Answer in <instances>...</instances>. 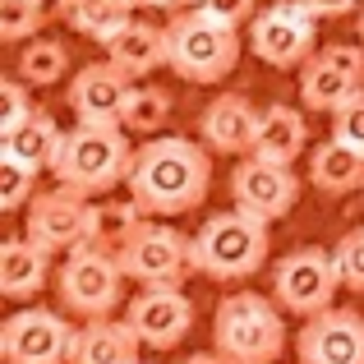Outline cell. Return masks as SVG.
Segmentation results:
<instances>
[{"instance_id":"6da1fadb","label":"cell","mask_w":364,"mask_h":364,"mask_svg":"<svg viewBox=\"0 0 364 364\" xmlns=\"http://www.w3.org/2000/svg\"><path fill=\"white\" fill-rule=\"evenodd\" d=\"M124 185H129L134 203L152 217L194 213L213 185V157H208V148H198L194 139H180V134L148 139L134 152Z\"/></svg>"},{"instance_id":"7a4b0ae2","label":"cell","mask_w":364,"mask_h":364,"mask_svg":"<svg viewBox=\"0 0 364 364\" xmlns=\"http://www.w3.org/2000/svg\"><path fill=\"white\" fill-rule=\"evenodd\" d=\"M134 166V148L124 139V124H92L79 120L74 129L60 134L55 148V180L74 194H111L116 185L129 180Z\"/></svg>"},{"instance_id":"3957f363","label":"cell","mask_w":364,"mask_h":364,"mask_svg":"<svg viewBox=\"0 0 364 364\" xmlns=\"http://www.w3.org/2000/svg\"><path fill=\"white\" fill-rule=\"evenodd\" d=\"M213 346L231 364H277L286 350L282 304L263 300L258 291H235L217 304Z\"/></svg>"},{"instance_id":"277c9868","label":"cell","mask_w":364,"mask_h":364,"mask_svg":"<svg viewBox=\"0 0 364 364\" xmlns=\"http://www.w3.org/2000/svg\"><path fill=\"white\" fill-rule=\"evenodd\" d=\"M267 222L245 208L235 213H217L198 226L194 235V267L213 282H245L263 267L267 258Z\"/></svg>"},{"instance_id":"5b68a950","label":"cell","mask_w":364,"mask_h":364,"mask_svg":"<svg viewBox=\"0 0 364 364\" xmlns=\"http://www.w3.org/2000/svg\"><path fill=\"white\" fill-rule=\"evenodd\" d=\"M171 37V70L185 83H222L240 60V37L235 23L208 14L203 5L166 23Z\"/></svg>"},{"instance_id":"8992f818","label":"cell","mask_w":364,"mask_h":364,"mask_svg":"<svg viewBox=\"0 0 364 364\" xmlns=\"http://www.w3.org/2000/svg\"><path fill=\"white\" fill-rule=\"evenodd\" d=\"M124 272L120 254H102V245H83L65 258L60 277H55V291H60V304L79 318H107L124 295Z\"/></svg>"},{"instance_id":"52a82bcc","label":"cell","mask_w":364,"mask_h":364,"mask_svg":"<svg viewBox=\"0 0 364 364\" xmlns=\"http://www.w3.org/2000/svg\"><path fill=\"white\" fill-rule=\"evenodd\" d=\"M341 267L337 254H328L323 245H304L277 263L272 272V300L295 318H314V314L332 309V295L341 291Z\"/></svg>"},{"instance_id":"ba28073f","label":"cell","mask_w":364,"mask_h":364,"mask_svg":"<svg viewBox=\"0 0 364 364\" xmlns=\"http://www.w3.org/2000/svg\"><path fill=\"white\" fill-rule=\"evenodd\" d=\"M314 37H318V14L309 0H282V5L263 9L249 28V46L263 65L272 70H295L314 55Z\"/></svg>"},{"instance_id":"9c48e42d","label":"cell","mask_w":364,"mask_h":364,"mask_svg":"<svg viewBox=\"0 0 364 364\" xmlns=\"http://www.w3.org/2000/svg\"><path fill=\"white\" fill-rule=\"evenodd\" d=\"M116 254H120L124 272H129V282H139V286H180L189 272H198L194 267V240H185L171 226L139 222L134 235Z\"/></svg>"},{"instance_id":"30bf717a","label":"cell","mask_w":364,"mask_h":364,"mask_svg":"<svg viewBox=\"0 0 364 364\" xmlns=\"http://www.w3.org/2000/svg\"><path fill=\"white\" fill-rule=\"evenodd\" d=\"M231 198L245 213L263 217V222H277V217H286L295 208L300 180H295V171L286 166V161H267V157H254V152H249L231 176Z\"/></svg>"},{"instance_id":"8fae6325","label":"cell","mask_w":364,"mask_h":364,"mask_svg":"<svg viewBox=\"0 0 364 364\" xmlns=\"http://www.w3.org/2000/svg\"><path fill=\"white\" fill-rule=\"evenodd\" d=\"M364 88V51L360 46H328L300 70V102L309 111H337Z\"/></svg>"},{"instance_id":"7c38bea8","label":"cell","mask_w":364,"mask_h":364,"mask_svg":"<svg viewBox=\"0 0 364 364\" xmlns=\"http://www.w3.org/2000/svg\"><path fill=\"white\" fill-rule=\"evenodd\" d=\"M300 364H364V314L360 309H323L295 337Z\"/></svg>"},{"instance_id":"4fadbf2b","label":"cell","mask_w":364,"mask_h":364,"mask_svg":"<svg viewBox=\"0 0 364 364\" xmlns=\"http://www.w3.org/2000/svg\"><path fill=\"white\" fill-rule=\"evenodd\" d=\"M83 194L60 185V194H46L28 208V226L23 235L33 245H42L46 254L51 249H83L92 245V222H97V208H83Z\"/></svg>"},{"instance_id":"5bb4252c","label":"cell","mask_w":364,"mask_h":364,"mask_svg":"<svg viewBox=\"0 0 364 364\" xmlns=\"http://www.w3.org/2000/svg\"><path fill=\"white\" fill-rule=\"evenodd\" d=\"M129 328L143 337V346L152 350H171L189 337L194 328V304L176 291V286H143V295H134L124 309Z\"/></svg>"},{"instance_id":"9a60e30c","label":"cell","mask_w":364,"mask_h":364,"mask_svg":"<svg viewBox=\"0 0 364 364\" xmlns=\"http://www.w3.org/2000/svg\"><path fill=\"white\" fill-rule=\"evenodd\" d=\"M5 360L9 364H65L74 346V328L51 309H23L5 323Z\"/></svg>"},{"instance_id":"2e32d148","label":"cell","mask_w":364,"mask_h":364,"mask_svg":"<svg viewBox=\"0 0 364 364\" xmlns=\"http://www.w3.org/2000/svg\"><path fill=\"white\" fill-rule=\"evenodd\" d=\"M134 74L116 60H97V65H83L70 83V107L79 120H92V124H120L124 116V102H129V88H134Z\"/></svg>"},{"instance_id":"e0dca14e","label":"cell","mask_w":364,"mask_h":364,"mask_svg":"<svg viewBox=\"0 0 364 364\" xmlns=\"http://www.w3.org/2000/svg\"><path fill=\"white\" fill-rule=\"evenodd\" d=\"M198 134L208 139V148L222 152V157H240V152H254V134H258V111L249 107L245 97L226 92V97L208 102L203 120H198Z\"/></svg>"},{"instance_id":"ac0fdd59","label":"cell","mask_w":364,"mask_h":364,"mask_svg":"<svg viewBox=\"0 0 364 364\" xmlns=\"http://www.w3.org/2000/svg\"><path fill=\"white\" fill-rule=\"evenodd\" d=\"M139 346L143 337L124 323L107 318H88V328L74 332V346H70V364H139Z\"/></svg>"},{"instance_id":"d6986e66","label":"cell","mask_w":364,"mask_h":364,"mask_svg":"<svg viewBox=\"0 0 364 364\" xmlns=\"http://www.w3.org/2000/svg\"><path fill=\"white\" fill-rule=\"evenodd\" d=\"M107 51H111V60L124 65V70L139 79V74H152L157 65H171V37H166V28H152V23H143V18H129V23L107 42Z\"/></svg>"},{"instance_id":"ffe728a7","label":"cell","mask_w":364,"mask_h":364,"mask_svg":"<svg viewBox=\"0 0 364 364\" xmlns=\"http://www.w3.org/2000/svg\"><path fill=\"white\" fill-rule=\"evenodd\" d=\"M46 277H51V263H46L42 245H33L28 235L5 240V249H0V291H5L9 300H28V295H37L46 286Z\"/></svg>"},{"instance_id":"44dd1931","label":"cell","mask_w":364,"mask_h":364,"mask_svg":"<svg viewBox=\"0 0 364 364\" xmlns=\"http://www.w3.org/2000/svg\"><path fill=\"white\" fill-rule=\"evenodd\" d=\"M60 134L65 129H55V120L46 116V111L33 107V116H28V120H18L14 129L0 134V139H5V143H0V157H14V161H23V166H33V171H46L55 161Z\"/></svg>"},{"instance_id":"7402d4cb","label":"cell","mask_w":364,"mask_h":364,"mask_svg":"<svg viewBox=\"0 0 364 364\" xmlns=\"http://www.w3.org/2000/svg\"><path fill=\"white\" fill-rule=\"evenodd\" d=\"M304 139H309V129H304V116L295 107H267L263 116H258V134H254V157H267V161H286V166H295V157L304 152Z\"/></svg>"},{"instance_id":"603a6c76","label":"cell","mask_w":364,"mask_h":364,"mask_svg":"<svg viewBox=\"0 0 364 364\" xmlns=\"http://www.w3.org/2000/svg\"><path fill=\"white\" fill-rule=\"evenodd\" d=\"M309 176L323 194H350V189H364V152L350 148L341 139H328L323 148H314L309 157Z\"/></svg>"},{"instance_id":"cb8c5ba5","label":"cell","mask_w":364,"mask_h":364,"mask_svg":"<svg viewBox=\"0 0 364 364\" xmlns=\"http://www.w3.org/2000/svg\"><path fill=\"white\" fill-rule=\"evenodd\" d=\"M134 9H139L134 0H65L70 23L79 28L83 37H92V42H111L134 18Z\"/></svg>"},{"instance_id":"d4e9b609","label":"cell","mask_w":364,"mask_h":364,"mask_svg":"<svg viewBox=\"0 0 364 364\" xmlns=\"http://www.w3.org/2000/svg\"><path fill=\"white\" fill-rule=\"evenodd\" d=\"M171 116V92L161 88H129V102H124V116L120 124L124 129H139V134H152L161 129Z\"/></svg>"},{"instance_id":"484cf974","label":"cell","mask_w":364,"mask_h":364,"mask_svg":"<svg viewBox=\"0 0 364 364\" xmlns=\"http://www.w3.org/2000/svg\"><path fill=\"white\" fill-rule=\"evenodd\" d=\"M65 65H70V55H65L60 42H51V37H37L33 46H28L23 55H18V74H23L28 83H55L65 74Z\"/></svg>"},{"instance_id":"4316f807","label":"cell","mask_w":364,"mask_h":364,"mask_svg":"<svg viewBox=\"0 0 364 364\" xmlns=\"http://www.w3.org/2000/svg\"><path fill=\"white\" fill-rule=\"evenodd\" d=\"M33 185H37V171L23 166L14 157H0V208L5 213H18V208L33 198Z\"/></svg>"},{"instance_id":"83f0119b","label":"cell","mask_w":364,"mask_h":364,"mask_svg":"<svg viewBox=\"0 0 364 364\" xmlns=\"http://www.w3.org/2000/svg\"><path fill=\"white\" fill-rule=\"evenodd\" d=\"M42 28V0H0V37L18 42V37Z\"/></svg>"},{"instance_id":"f1b7e54d","label":"cell","mask_w":364,"mask_h":364,"mask_svg":"<svg viewBox=\"0 0 364 364\" xmlns=\"http://www.w3.org/2000/svg\"><path fill=\"white\" fill-rule=\"evenodd\" d=\"M337 254V267H341V282H346V291H360L364 295V226L341 235V245L332 249Z\"/></svg>"},{"instance_id":"f546056e","label":"cell","mask_w":364,"mask_h":364,"mask_svg":"<svg viewBox=\"0 0 364 364\" xmlns=\"http://www.w3.org/2000/svg\"><path fill=\"white\" fill-rule=\"evenodd\" d=\"M332 120H337V139L364 152V88H360L355 97L346 102V107H337V111H332Z\"/></svg>"},{"instance_id":"4dcf8cb0","label":"cell","mask_w":364,"mask_h":364,"mask_svg":"<svg viewBox=\"0 0 364 364\" xmlns=\"http://www.w3.org/2000/svg\"><path fill=\"white\" fill-rule=\"evenodd\" d=\"M28 116H33V107H28V88H23V83H14V79L0 83V134L14 129V124L28 120Z\"/></svg>"},{"instance_id":"1f68e13d","label":"cell","mask_w":364,"mask_h":364,"mask_svg":"<svg viewBox=\"0 0 364 364\" xmlns=\"http://www.w3.org/2000/svg\"><path fill=\"white\" fill-rule=\"evenodd\" d=\"M198 5H203L208 14H217V18H226V23H235V28H240L245 18H254V0H198Z\"/></svg>"},{"instance_id":"d6a6232c","label":"cell","mask_w":364,"mask_h":364,"mask_svg":"<svg viewBox=\"0 0 364 364\" xmlns=\"http://www.w3.org/2000/svg\"><path fill=\"white\" fill-rule=\"evenodd\" d=\"M309 5H314V14H318V18H341V14H350L360 0H309Z\"/></svg>"},{"instance_id":"836d02e7","label":"cell","mask_w":364,"mask_h":364,"mask_svg":"<svg viewBox=\"0 0 364 364\" xmlns=\"http://www.w3.org/2000/svg\"><path fill=\"white\" fill-rule=\"evenodd\" d=\"M180 364H231V360H226L222 350H198V355H185Z\"/></svg>"},{"instance_id":"e575fe53","label":"cell","mask_w":364,"mask_h":364,"mask_svg":"<svg viewBox=\"0 0 364 364\" xmlns=\"http://www.w3.org/2000/svg\"><path fill=\"white\" fill-rule=\"evenodd\" d=\"M134 5H148V9H180V5H198V0H134Z\"/></svg>"},{"instance_id":"d590c367","label":"cell","mask_w":364,"mask_h":364,"mask_svg":"<svg viewBox=\"0 0 364 364\" xmlns=\"http://www.w3.org/2000/svg\"><path fill=\"white\" fill-rule=\"evenodd\" d=\"M360 33H364V18H360Z\"/></svg>"},{"instance_id":"8d00e7d4","label":"cell","mask_w":364,"mask_h":364,"mask_svg":"<svg viewBox=\"0 0 364 364\" xmlns=\"http://www.w3.org/2000/svg\"><path fill=\"white\" fill-rule=\"evenodd\" d=\"M139 364H148V360H139Z\"/></svg>"},{"instance_id":"74e56055","label":"cell","mask_w":364,"mask_h":364,"mask_svg":"<svg viewBox=\"0 0 364 364\" xmlns=\"http://www.w3.org/2000/svg\"><path fill=\"white\" fill-rule=\"evenodd\" d=\"M360 194H364V189H360Z\"/></svg>"}]
</instances>
